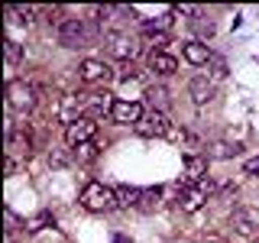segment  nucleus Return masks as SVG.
I'll list each match as a JSON object with an SVG mask.
<instances>
[{"instance_id":"f257e3e1","label":"nucleus","mask_w":259,"mask_h":243,"mask_svg":"<svg viewBox=\"0 0 259 243\" xmlns=\"http://www.w3.org/2000/svg\"><path fill=\"white\" fill-rule=\"evenodd\" d=\"M81 208L91 211V214H107V211L117 208V191L107 188L104 182H88L84 188H81Z\"/></svg>"},{"instance_id":"f03ea898","label":"nucleus","mask_w":259,"mask_h":243,"mask_svg":"<svg viewBox=\"0 0 259 243\" xmlns=\"http://www.w3.org/2000/svg\"><path fill=\"white\" fill-rule=\"evenodd\" d=\"M214 194V185H210V178H201V182H185L178 185V208L194 214V211H201L207 205V198Z\"/></svg>"},{"instance_id":"7ed1b4c3","label":"nucleus","mask_w":259,"mask_h":243,"mask_svg":"<svg viewBox=\"0 0 259 243\" xmlns=\"http://www.w3.org/2000/svg\"><path fill=\"white\" fill-rule=\"evenodd\" d=\"M230 233L237 240H259V208H249V205H240L237 211L230 214Z\"/></svg>"},{"instance_id":"20e7f679","label":"nucleus","mask_w":259,"mask_h":243,"mask_svg":"<svg viewBox=\"0 0 259 243\" xmlns=\"http://www.w3.org/2000/svg\"><path fill=\"white\" fill-rule=\"evenodd\" d=\"M55 32H59V43L65 49H78V46L91 43V36H94V29L88 26L84 20H59Z\"/></svg>"},{"instance_id":"39448f33","label":"nucleus","mask_w":259,"mask_h":243,"mask_svg":"<svg viewBox=\"0 0 259 243\" xmlns=\"http://www.w3.org/2000/svg\"><path fill=\"white\" fill-rule=\"evenodd\" d=\"M7 107L10 110H32L36 107V88L32 85H26V81H10V85H7Z\"/></svg>"},{"instance_id":"423d86ee","label":"nucleus","mask_w":259,"mask_h":243,"mask_svg":"<svg viewBox=\"0 0 259 243\" xmlns=\"http://www.w3.org/2000/svg\"><path fill=\"white\" fill-rule=\"evenodd\" d=\"M172 120H168L165 110H149L146 117L140 120V127H136V133L146 136V140H152V136H172Z\"/></svg>"},{"instance_id":"0eeeda50","label":"nucleus","mask_w":259,"mask_h":243,"mask_svg":"<svg viewBox=\"0 0 259 243\" xmlns=\"http://www.w3.org/2000/svg\"><path fill=\"white\" fill-rule=\"evenodd\" d=\"M94 133H97V124H94V120H91V117H78L75 124L65 127V143L75 149V146L91 143V140H94Z\"/></svg>"},{"instance_id":"6e6552de","label":"nucleus","mask_w":259,"mask_h":243,"mask_svg":"<svg viewBox=\"0 0 259 243\" xmlns=\"http://www.w3.org/2000/svg\"><path fill=\"white\" fill-rule=\"evenodd\" d=\"M78 78L84 81V85H104V81L110 78V65L101 62V59H84L78 65Z\"/></svg>"},{"instance_id":"1a4fd4ad","label":"nucleus","mask_w":259,"mask_h":243,"mask_svg":"<svg viewBox=\"0 0 259 243\" xmlns=\"http://www.w3.org/2000/svg\"><path fill=\"white\" fill-rule=\"evenodd\" d=\"M182 55H185V62H188V65H194V68H204V65L214 62V52H210V46L201 43V39H188V43L182 46Z\"/></svg>"},{"instance_id":"9d476101","label":"nucleus","mask_w":259,"mask_h":243,"mask_svg":"<svg viewBox=\"0 0 259 243\" xmlns=\"http://www.w3.org/2000/svg\"><path fill=\"white\" fill-rule=\"evenodd\" d=\"M146 117L143 113V104L140 101H117V107H113V113H110V120L113 124H123V127H140V120Z\"/></svg>"},{"instance_id":"9b49d317","label":"nucleus","mask_w":259,"mask_h":243,"mask_svg":"<svg viewBox=\"0 0 259 243\" xmlns=\"http://www.w3.org/2000/svg\"><path fill=\"white\" fill-rule=\"evenodd\" d=\"M188 97H191L194 107H204V104H210V101H214V81H210L207 75L191 78L188 81Z\"/></svg>"},{"instance_id":"f8f14e48","label":"nucleus","mask_w":259,"mask_h":243,"mask_svg":"<svg viewBox=\"0 0 259 243\" xmlns=\"http://www.w3.org/2000/svg\"><path fill=\"white\" fill-rule=\"evenodd\" d=\"M110 55L120 59V62H133L136 55H140V46L130 36H123V32H117V36H110Z\"/></svg>"},{"instance_id":"ddd939ff","label":"nucleus","mask_w":259,"mask_h":243,"mask_svg":"<svg viewBox=\"0 0 259 243\" xmlns=\"http://www.w3.org/2000/svg\"><path fill=\"white\" fill-rule=\"evenodd\" d=\"M113 107H117V101H113L110 91H94L91 97H88V110H91V120L97 117H110Z\"/></svg>"},{"instance_id":"4468645a","label":"nucleus","mask_w":259,"mask_h":243,"mask_svg":"<svg viewBox=\"0 0 259 243\" xmlns=\"http://www.w3.org/2000/svg\"><path fill=\"white\" fill-rule=\"evenodd\" d=\"M178 68V59L168 52H152L149 55V71H156V75H175Z\"/></svg>"},{"instance_id":"2eb2a0df","label":"nucleus","mask_w":259,"mask_h":243,"mask_svg":"<svg viewBox=\"0 0 259 243\" xmlns=\"http://www.w3.org/2000/svg\"><path fill=\"white\" fill-rule=\"evenodd\" d=\"M117 208H136L143 198V188H130V185H117Z\"/></svg>"},{"instance_id":"dca6fc26","label":"nucleus","mask_w":259,"mask_h":243,"mask_svg":"<svg viewBox=\"0 0 259 243\" xmlns=\"http://www.w3.org/2000/svg\"><path fill=\"white\" fill-rule=\"evenodd\" d=\"M233 156H240V143H230V140L214 143L207 152V159H233Z\"/></svg>"},{"instance_id":"f3484780","label":"nucleus","mask_w":259,"mask_h":243,"mask_svg":"<svg viewBox=\"0 0 259 243\" xmlns=\"http://www.w3.org/2000/svg\"><path fill=\"white\" fill-rule=\"evenodd\" d=\"M159 201H162V188H159V185H156V188H143V198H140L136 208H140L143 214H152V211L159 208Z\"/></svg>"},{"instance_id":"a211bd4d","label":"nucleus","mask_w":259,"mask_h":243,"mask_svg":"<svg viewBox=\"0 0 259 243\" xmlns=\"http://www.w3.org/2000/svg\"><path fill=\"white\" fill-rule=\"evenodd\" d=\"M146 101H149L152 104V110H162V107H165V101H168V91H165V88H162V85H149V88H146Z\"/></svg>"},{"instance_id":"6ab92c4d","label":"nucleus","mask_w":259,"mask_h":243,"mask_svg":"<svg viewBox=\"0 0 259 243\" xmlns=\"http://www.w3.org/2000/svg\"><path fill=\"white\" fill-rule=\"evenodd\" d=\"M52 224H55L52 211H39V214H32L29 221H26V230L29 233H39V230H46V227H52Z\"/></svg>"},{"instance_id":"aec40b11","label":"nucleus","mask_w":259,"mask_h":243,"mask_svg":"<svg viewBox=\"0 0 259 243\" xmlns=\"http://www.w3.org/2000/svg\"><path fill=\"white\" fill-rule=\"evenodd\" d=\"M185 166H188V182H201L207 172V159H201V156H188Z\"/></svg>"},{"instance_id":"412c9836","label":"nucleus","mask_w":259,"mask_h":243,"mask_svg":"<svg viewBox=\"0 0 259 243\" xmlns=\"http://www.w3.org/2000/svg\"><path fill=\"white\" fill-rule=\"evenodd\" d=\"M4 59H7V65H10V68H16V65H20V59H23V46L13 43V39H4Z\"/></svg>"},{"instance_id":"4be33fe9","label":"nucleus","mask_w":259,"mask_h":243,"mask_svg":"<svg viewBox=\"0 0 259 243\" xmlns=\"http://www.w3.org/2000/svg\"><path fill=\"white\" fill-rule=\"evenodd\" d=\"M97 149H101V146H97L94 140H91V143H84V146H75V159L81 162V166H88V162H94V159H97Z\"/></svg>"},{"instance_id":"5701e85b","label":"nucleus","mask_w":259,"mask_h":243,"mask_svg":"<svg viewBox=\"0 0 259 243\" xmlns=\"http://www.w3.org/2000/svg\"><path fill=\"white\" fill-rule=\"evenodd\" d=\"M7 16H20L23 26L36 23V7H7Z\"/></svg>"},{"instance_id":"b1692460","label":"nucleus","mask_w":259,"mask_h":243,"mask_svg":"<svg viewBox=\"0 0 259 243\" xmlns=\"http://www.w3.org/2000/svg\"><path fill=\"white\" fill-rule=\"evenodd\" d=\"M194 29H198V39H201V43H204V39H210V36H214V23H210V20H207L204 13H201L198 20H194Z\"/></svg>"},{"instance_id":"393cba45","label":"nucleus","mask_w":259,"mask_h":243,"mask_svg":"<svg viewBox=\"0 0 259 243\" xmlns=\"http://www.w3.org/2000/svg\"><path fill=\"white\" fill-rule=\"evenodd\" d=\"M117 78L123 81V85H130V81H143V78H146V71H143V68H136V65H126V68L120 71Z\"/></svg>"},{"instance_id":"a878e982","label":"nucleus","mask_w":259,"mask_h":243,"mask_svg":"<svg viewBox=\"0 0 259 243\" xmlns=\"http://www.w3.org/2000/svg\"><path fill=\"white\" fill-rule=\"evenodd\" d=\"M221 78H227V59L214 55V62H210V81H221Z\"/></svg>"},{"instance_id":"bb28decb","label":"nucleus","mask_w":259,"mask_h":243,"mask_svg":"<svg viewBox=\"0 0 259 243\" xmlns=\"http://www.w3.org/2000/svg\"><path fill=\"white\" fill-rule=\"evenodd\" d=\"M172 13H175V16H191V23H194V20H198V16H201V10H198V7H188V4L175 7Z\"/></svg>"},{"instance_id":"cd10ccee","label":"nucleus","mask_w":259,"mask_h":243,"mask_svg":"<svg viewBox=\"0 0 259 243\" xmlns=\"http://www.w3.org/2000/svg\"><path fill=\"white\" fill-rule=\"evenodd\" d=\"M149 46H152V52H162V49L168 46V36H165V32H159V36H149Z\"/></svg>"},{"instance_id":"c85d7f7f","label":"nucleus","mask_w":259,"mask_h":243,"mask_svg":"<svg viewBox=\"0 0 259 243\" xmlns=\"http://www.w3.org/2000/svg\"><path fill=\"white\" fill-rule=\"evenodd\" d=\"M49 166L65 169V166H68V156H65V152H49Z\"/></svg>"},{"instance_id":"c756f323","label":"nucleus","mask_w":259,"mask_h":243,"mask_svg":"<svg viewBox=\"0 0 259 243\" xmlns=\"http://www.w3.org/2000/svg\"><path fill=\"white\" fill-rule=\"evenodd\" d=\"M243 172H246V175H256V172H259V156H256V159H249L246 166H243Z\"/></svg>"},{"instance_id":"7c9ffc66","label":"nucleus","mask_w":259,"mask_h":243,"mask_svg":"<svg viewBox=\"0 0 259 243\" xmlns=\"http://www.w3.org/2000/svg\"><path fill=\"white\" fill-rule=\"evenodd\" d=\"M16 169H20V162H16L13 156H7V175H16Z\"/></svg>"},{"instance_id":"2f4dec72","label":"nucleus","mask_w":259,"mask_h":243,"mask_svg":"<svg viewBox=\"0 0 259 243\" xmlns=\"http://www.w3.org/2000/svg\"><path fill=\"white\" fill-rule=\"evenodd\" d=\"M113 243H133L130 237H123V233H117V237H113Z\"/></svg>"},{"instance_id":"473e14b6","label":"nucleus","mask_w":259,"mask_h":243,"mask_svg":"<svg viewBox=\"0 0 259 243\" xmlns=\"http://www.w3.org/2000/svg\"><path fill=\"white\" fill-rule=\"evenodd\" d=\"M7 243H16V240H13V233H7Z\"/></svg>"}]
</instances>
